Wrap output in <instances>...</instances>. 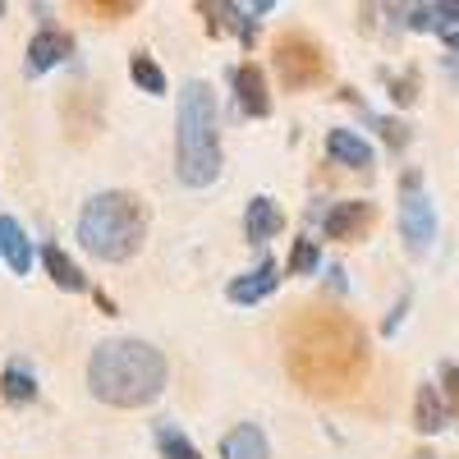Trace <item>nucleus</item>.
<instances>
[{
    "instance_id": "nucleus-26",
    "label": "nucleus",
    "mask_w": 459,
    "mask_h": 459,
    "mask_svg": "<svg viewBox=\"0 0 459 459\" xmlns=\"http://www.w3.org/2000/svg\"><path fill=\"white\" fill-rule=\"evenodd\" d=\"M92 14H101V19H125V14H134L138 5H134V0H120V5H88Z\"/></svg>"
},
{
    "instance_id": "nucleus-29",
    "label": "nucleus",
    "mask_w": 459,
    "mask_h": 459,
    "mask_svg": "<svg viewBox=\"0 0 459 459\" xmlns=\"http://www.w3.org/2000/svg\"><path fill=\"white\" fill-rule=\"evenodd\" d=\"M409 459H437V455H432V450H413Z\"/></svg>"
},
{
    "instance_id": "nucleus-24",
    "label": "nucleus",
    "mask_w": 459,
    "mask_h": 459,
    "mask_svg": "<svg viewBox=\"0 0 459 459\" xmlns=\"http://www.w3.org/2000/svg\"><path fill=\"white\" fill-rule=\"evenodd\" d=\"M391 83V101L395 106H413L418 101V74H400V79H386Z\"/></svg>"
},
{
    "instance_id": "nucleus-20",
    "label": "nucleus",
    "mask_w": 459,
    "mask_h": 459,
    "mask_svg": "<svg viewBox=\"0 0 459 459\" xmlns=\"http://www.w3.org/2000/svg\"><path fill=\"white\" fill-rule=\"evenodd\" d=\"M157 446H161V459H203L198 446L188 441L175 423H161V428H157Z\"/></svg>"
},
{
    "instance_id": "nucleus-14",
    "label": "nucleus",
    "mask_w": 459,
    "mask_h": 459,
    "mask_svg": "<svg viewBox=\"0 0 459 459\" xmlns=\"http://www.w3.org/2000/svg\"><path fill=\"white\" fill-rule=\"evenodd\" d=\"M221 459H272L266 432H262L257 423H239L235 432H225V441H221Z\"/></svg>"
},
{
    "instance_id": "nucleus-8",
    "label": "nucleus",
    "mask_w": 459,
    "mask_h": 459,
    "mask_svg": "<svg viewBox=\"0 0 459 459\" xmlns=\"http://www.w3.org/2000/svg\"><path fill=\"white\" fill-rule=\"evenodd\" d=\"M235 101H239V110L248 115V120H266V115H272V92H266L262 65L244 60V65L235 69Z\"/></svg>"
},
{
    "instance_id": "nucleus-18",
    "label": "nucleus",
    "mask_w": 459,
    "mask_h": 459,
    "mask_svg": "<svg viewBox=\"0 0 459 459\" xmlns=\"http://www.w3.org/2000/svg\"><path fill=\"white\" fill-rule=\"evenodd\" d=\"M129 79H134L138 92H147V97H166V69L152 60L147 51H134V56H129Z\"/></svg>"
},
{
    "instance_id": "nucleus-6",
    "label": "nucleus",
    "mask_w": 459,
    "mask_h": 459,
    "mask_svg": "<svg viewBox=\"0 0 459 459\" xmlns=\"http://www.w3.org/2000/svg\"><path fill=\"white\" fill-rule=\"evenodd\" d=\"M400 239L413 257L432 253V244H437V207H432L418 170L400 175Z\"/></svg>"
},
{
    "instance_id": "nucleus-11",
    "label": "nucleus",
    "mask_w": 459,
    "mask_h": 459,
    "mask_svg": "<svg viewBox=\"0 0 459 459\" xmlns=\"http://www.w3.org/2000/svg\"><path fill=\"white\" fill-rule=\"evenodd\" d=\"M281 285V266L272 262V257H262L257 266H253V272H244V276H235V281H230V303H262L266 294H272Z\"/></svg>"
},
{
    "instance_id": "nucleus-22",
    "label": "nucleus",
    "mask_w": 459,
    "mask_h": 459,
    "mask_svg": "<svg viewBox=\"0 0 459 459\" xmlns=\"http://www.w3.org/2000/svg\"><path fill=\"white\" fill-rule=\"evenodd\" d=\"M368 120H372V129H381V138H386L395 152L409 143V129H404L400 120H391V115H368Z\"/></svg>"
},
{
    "instance_id": "nucleus-23",
    "label": "nucleus",
    "mask_w": 459,
    "mask_h": 459,
    "mask_svg": "<svg viewBox=\"0 0 459 459\" xmlns=\"http://www.w3.org/2000/svg\"><path fill=\"white\" fill-rule=\"evenodd\" d=\"M441 400H446V409L459 418V363H446V368H441Z\"/></svg>"
},
{
    "instance_id": "nucleus-4",
    "label": "nucleus",
    "mask_w": 459,
    "mask_h": 459,
    "mask_svg": "<svg viewBox=\"0 0 459 459\" xmlns=\"http://www.w3.org/2000/svg\"><path fill=\"white\" fill-rule=\"evenodd\" d=\"M147 239V203L129 188H106L79 212V244L97 262H129Z\"/></svg>"
},
{
    "instance_id": "nucleus-10",
    "label": "nucleus",
    "mask_w": 459,
    "mask_h": 459,
    "mask_svg": "<svg viewBox=\"0 0 459 459\" xmlns=\"http://www.w3.org/2000/svg\"><path fill=\"white\" fill-rule=\"evenodd\" d=\"M326 157H331L335 166H350V170H372L377 152H372V143H368L363 134H354V129H331V134H326Z\"/></svg>"
},
{
    "instance_id": "nucleus-28",
    "label": "nucleus",
    "mask_w": 459,
    "mask_h": 459,
    "mask_svg": "<svg viewBox=\"0 0 459 459\" xmlns=\"http://www.w3.org/2000/svg\"><path fill=\"white\" fill-rule=\"evenodd\" d=\"M446 47H450V56H459V28H455V32H446Z\"/></svg>"
},
{
    "instance_id": "nucleus-7",
    "label": "nucleus",
    "mask_w": 459,
    "mask_h": 459,
    "mask_svg": "<svg viewBox=\"0 0 459 459\" xmlns=\"http://www.w3.org/2000/svg\"><path fill=\"white\" fill-rule=\"evenodd\" d=\"M372 225H377V207L368 198H344L322 216V235L335 244H359V239H368Z\"/></svg>"
},
{
    "instance_id": "nucleus-12",
    "label": "nucleus",
    "mask_w": 459,
    "mask_h": 459,
    "mask_svg": "<svg viewBox=\"0 0 459 459\" xmlns=\"http://www.w3.org/2000/svg\"><path fill=\"white\" fill-rule=\"evenodd\" d=\"M285 230V212L266 198V194H257V198H248V207H244V235L253 239V244H266V239H276Z\"/></svg>"
},
{
    "instance_id": "nucleus-15",
    "label": "nucleus",
    "mask_w": 459,
    "mask_h": 459,
    "mask_svg": "<svg viewBox=\"0 0 459 459\" xmlns=\"http://www.w3.org/2000/svg\"><path fill=\"white\" fill-rule=\"evenodd\" d=\"M446 418H450V409H446V400H441V386H418V395H413V428L423 432V437H437L441 428H446Z\"/></svg>"
},
{
    "instance_id": "nucleus-30",
    "label": "nucleus",
    "mask_w": 459,
    "mask_h": 459,
    "mask_svg": "<svg viewBox=\"0 0 459 459\" xmlns=\"http://www.w3.org/2000/svg\"><path fill=\"white\" fill-rule=\"evenodd\" d=\"M0 14H5V5H0Z\"/></svg>"
},
{
    "instance_id": "nucleus-27",
    "label": "nucleus",
    "mask_w": 459,
    "mask_h": 459,
    "mask_svg": "<svg viewBox=\"0 0 459 459\" xmlns=\"http://www.w3.org/2000/svg\"><path fill=\"white\" fill-rule=\"evenodd\" d=\"M326 276H331V290H344V272H340V266H331Z\"/></svg>"
},
{
    "instance_id": "nucleus-3",
    "label": "nucleus",
    "mask_w": 459,
    "mask_h": 459,
    "mask_svg": "<svg viewBox=\"0 0 459 459\" xmlns=\"http://www.w3.org/2000/svg\"><path fill=\"white\" fill-rule=\"evenodd\" d=\"M175 175L188 188H207L221 175V110H216V92L203 79L179 88V106H175Z\"/></svg>"
},
{
    "instance_id": "nucleus-17",
    "label": "nucleus",
    "mask_w": 459,
    "mask_h": 459,
    "mask_svg": "<svg viewBox=\"0 0 459 459\" xmlns=\"http://www.w3.org/2000/svg\"><path fill=\"white\" fill-rule=\"evenodd\" d=\"M42 266H47V276L60 285V290H69V294H83L88 290V276H83V266L74 262L60 244H47L42 248Z\"/></svg>"
},
{
    "instance_id": "nucleus-9",
    "label": "nucleus",
    "mask_w": 459,
    "mask_h": 459,
    "mask_svg": "<svg viewBox=\"0 0 459 459\" xmlns=\"http://www.w3.org/2000/svg\"><path fill=\"white\" fill-rule=\"evenodd\" d=\"M69 51H74V37L69 32H60V28H42L28 42V56H23V69L32 74H47V69H56V65H65L69 60Z\"/></svg>"
},
{
    "instance_id": "nucleus-5",
    "label": "nucleus",
    "mask_w": 459,
    "mask_h": 459,
    "mask_svg": "<svg viewBox=\"0 0 459 459\" xmlns=\"http://www.w3.org/2000/svg\"><path fill=\"white\" fill-rule=\"evenodd\" d=\"M276 74H281L285 92H308L331 79V56L308 32H285L276 37Z\"/></svg>"
},
{
    "instance_id": "nucleus-19",
    "label": "nucleus",
    "mask_w": 459,
    "mask_h": 459,
    "mask_svg": "<svg viewBox=\"0 0 459 459\" xmlns=\"http://www.w3.org/2000/svg\"><path fill=\"white\" fill-rule=\"evenodd\" d=\"M0 395H5L10 404H32L37 400V377L23 363H10L5 372H0Z\"/></svg>"
},
{
    "instance_id": "nucleus-21",
    "label": "nucleus",
    "mask_w": 459,
    "mask_h": 459,
    "mask_svg": "<svg viewBox=\"0 0 459 459\" xmlns=\"http://www.w3.org/2000/svg\"><path fill=\"white\" fill-rule=\"evenodd\" d=\"M285 272H290V276H313V272H322V248H317L313 239H294V253H290V262H285Z\"/></svg>"
},
{
    "instance_id": "nucleus-25",
    "label": "nucleus",
    "mask_w": 459,
    "mask_h": 459,
    "mask_svg": "<svg viewBox=\"0 0 459 459\" xmlns=\"http://www.w3.org/2000/svg\"><path fill=\"white\" fill-rule=\"evenodd\" d=\"M409 303H413V294H400V303L391 308V317L381 322V335H395V331H400V322H404V313H409Z\"/></svg>"
},
{
    "instance_id": "nucleus-16",
    "label": "nucleus",
    "mask_w": 459,
    "mask_h": 459,
    "mask_svg": "<svg viewBox=\"0 0 459 459\" xmlns=\"http://www.w3.org/2000/svg\"><path fill=\"white\" fill-rule=\"evenodd\" d=\"M404 23H409L413 32H455V23H459V0L413 5V10H404Z\"/></svg>"
},
{
    "instance_id": "nucleus-1",
    "label": "nucleus",
    "mask_w": 459,
    "mask_h": 459,
    "mask_svg": "<svg viewBox=\"0 0 459 459\" xmlns=\"http://www.w3.org/2000/svg\"><path fill=\"white\" fill-rule=\"evenodd\" d=\"M281 344H285L290 381L308 395L340 400V395H354L368 381V368H372L368 331L350 313L331 308V303L294 308L290 322L281 326Z\"/></svg>"
},
{
    "instance_id": "nucleus-13",
    "label": "nucleus",
    "mask_w": 459,
    "mask_h": 459,
    "mask_svg": "<svg viewBox=\"0 0 459 459\" xmlns=\"http://www.w3.org/2000/svg\"><path fill=\"white\" fill-rule=\"evenodd\" d=\"M0 257L10 262L14 276H28L32 272V239L23 235V225L14 216H0Z\"/></svg>"
},
{
    "instance_id": "nucleus-2",
    "label": "nucleus",
    "mask_w": 459,
    "mask_h": 459,
    "mask_svg": "<svg viewBox=\"0 0 459 459\" xmlns=\"http://www.w3.org/2000/svg\"><path fill=\"white\" fill-rule=\"evenodd\" d=\"M166 354L147 340L115 335L88 359V391L110 409H143L166 391Z\"/></svg>"
}]
</instances>
